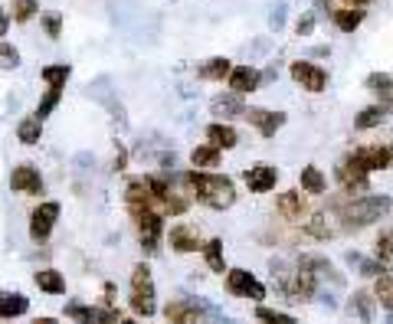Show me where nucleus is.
I'll list each match as a JSON object with an SVG mask.
<instances>
[{
	"label": "nucleus",
	"instance_id": "nucleus-43",
	"mask_svg": "<svg viewBox=\"0 0 393 324\" xmlns=\"http://www.w3.org/2000/svg\"><path fill=\"white\" fill-rule=\"evenodd\" d=\"M282 20H285V7H278L276 13H272V20H269V23H272V27L278 30V27H282Z\"/></svg>",
	"mask_w": 393,
	"mask_h": 324
},
{
	"label": "nucleus",
	"instance_id": "nucleus-41",
	"mask_svg": "<svg viewBox=\"0 0 393 324\" xmlns=\"http://www.w3.org/2000/svg\"><path fill=\"white\" fill-rule=\"evenodd\" d=\"M311 30H315V17L305 13V17L298 20V37H305V33H311Z\"/></svg>",
	"mask_w": 393,
	"mask_h": 324
},
{
	"label": "nucleus",
	"instance_id": "nucleus-30",
	"mask_svg": "<svg viewBox=\"0 0 393 324\" xmlns=\"http://www.w3.org/2000/svg\"><path fill=\"white\" fill-rule=\"evenodd\" d=\"M203 259H207V268L210 272H226V262H223V239H210V242H203Z\"/></svg>",
	"mask_w": 393,
	"mask_h": 324
},
{
	"label": "nucleus",
	"instance_id": "nucleus-1",
	"mask_svg": "<svg viewBox=\"0 0 393 324\" xmlns=\"http://www.w3.org/2000/svg\"><path fill=\"white\" fill-rule=\"evenodd\" d=\"M183 183L193 190V197L210 207V210H226L236 203V187H233L230 177L223 174H210V171H187L183 174Z\"/></svg>",
	"mask_w": 393,
	"mask_h": 324
},
{
	"label": "nucleus",
	"instance_id": "nucleus-19",
	"mask_svg": "<svg viewBox=\"0 0 393 324\" xmlns=\"http://www.w3.org/2000/svg\"><path fill=\"white\" fill-rule=\"evenodd\" d=\"M210 112L217 118H246V105H243L240 92H230V96H217L210 102Z\"/></svg>",
	"mask_w": 393,
	"mask_h": 324
},
{
	"label": "nucleus",
	"instance_id": "nucleus-42",
	"mask_svg": "<svg viewBox=\"0 0 393 324\" xmlns=\"http://www.w3.org/2000/svg\"><path fill=\"white\" fill-rule=\"evenodd\" d=\"M125 161H128L125 148H118V151H115V161H112V171H125Z\"/></svg>",
	"mask_w": 393,
	"mask_h": 324
},
{
	"label": "nucleus",
	"instance_id": "nucleus-3",
	"mask_svg": "<svg viewBox=\"0 0 393 324\" xmlns=\"http://www.w3.org/2000/svg\"><path fill=\"white\" fill-rule=\"evenodd\" d=\"M131 311L138 318H151L157 311V305H154V278L148 262H138L131 268Z\"/></svg>",
	"mask_w": 393,
	"mask_h": 324
},
{
	"label": "nucleus",
	"instance_id": "nucleus-28",
	"mask_svg": "<svg viewBox=\"0 0 393 324\" xmlns=\"http://www.w3.org/2000/svg\"><path fill=\"white\" fill-rule=\"evenodd\" d=\"M367 89L374 92L384 105H393V76H387V72H380V76H367Z\"/></svg>",
	"mask_w": 393,
	"mask_h": 324
},
{
	"label": "nucleus",
	"instance_id": "nucleus-45",
	"mask_svg": "<svg viewBox=\"0 0 393 324\" xmlns=\"http://www.w3.org/2000/svg\"><path fill=\"white\" fill-rule=\"evenodd\" d=\"M344 4H351V7H367L371 0H344Z\"/></svg>",
	"mask_w": 393,
	"mask_h": 324
},
{
	"label": "nucleus",
	"instance_id": "nucleus-14",
	"mask_svg": "<svg viewBox=\"0 0 393 324\" xmlns=\"http://www.w3.org/2000/svg\"><path fill=\"white\" fill-rule=\"evenodd\" d=\"M262 82L259 69L256 66H233V72L226 76V86L233 89V92H240V96H250V92H256Z\"/></svg>",
	"mask_w": 393,
	"mask_h": 324
},
{
	"label": "nucleus",
	"instance_id": "nucleus-37",
	"mask_svg": "<svg viewBox=\"0 0 393 324\" xmlns=\"http://www.w3.org/2000/svg\"><path fill=\"white\" fill-rule=\"evenodd\" d=\"M0 66L4 69H17L20 66V53L13 43H0Z\"/></svg>",
	"mask_w": 393,
	"mask_h": 324
},
{
	"label": "nucleus",
	"instance_id": "nucleus-10",
	"mask_svg": "<svg viewBox=\"0 0 393 324\" xmlns=\"http://www.w3.org/2000/svg\"><path fill=\"white\" fill-rule=\"evenodd\" d=\"M10 187L17 193H27V197H39L43 193V177H39V171L33 164H20L10 174Z\"/></svg>",
	"mask_w": 393,
	"mask_h": 324
},
{
	"label": "nucleus",
	"instance_id": "nucleus-32",
	"mask_svg": "<svg viewBox=\"0 0 393 324\" xmlns=\"http://www.w3.org/2000/svg\"><path fill=\"white\" fill-rule=\"evenodd\" d=\"M69 72H72V69H69L66 63H56V66H46V69H43V72H39V76H43V82H46V86L66 89V79H69Z\"/></svg>",
	"mask_w": 393,
	"mask_h": 324
},
{
	"label": "nucleus",
	"instance_id": "nucleus-29",
	"mask_svg": "<svg viewBox=\"0 0 393 324\" xmlns=\"http://www.w3.org/2000/svg\"><path fill=\"white\" fill-rule=\"evenodd\" d=\"M37 285L43 288V292H49V295H63V292H66V278L59 276L56 268H39Z\"/></svg>",
	"mask_w": 393,
	"mask_h": 324
},
{
	"label": "nucleus",
	"instance_id": "nucleus-12",
	"mask_svg": "<svg viewBox=\"0 0 393 324\" xmlns=\"http://www.w3.org/2000/svg\"><path fill=\"white\" fill-rule=\"evenodd\" d=\"M305 190H285V193H278V200H276V210L282 219H288V223H298V219L308 213V203L305 197H302Z\"/></svg>",
	"mask_w": 393,
	"mask_h": 324
},
{
	"label": "nucleus",
	"instance_id": "nucleus-9",
	"mask_svg": "<svg viewBox=\"0 0 393 324\" xmlns=\"http://www.w3.org/2000/svg\"><path fill=\"white\" fill-rule=\"evenodd\" d=\"M56 219H59V203H53V200L39 203L37 210L30 213V236L37 239V242H43V239L53 233Z\"/></svg>",
	"mask_w": 393,
	"mask_h": 324
},
{
	"label": "nucleus",
	"instance_id": "nucleus-27",
	"mask_svg": "<svg viewBox=\"0 0 393 324\" xmlns=\"http://www.w3.org/2000/svg\"><path fill=\"white\" fill-rule=\"evenodd\" d=\"M39 138H43V118H39V115H30V118H23V122L17 124V141L37 144Z\"/></svg>",
	"mask_w": 393,
	"mask_h": 324
},
{
	"label": "nucleus",
	"instance_id": "nucleus-2",
	"mask_svg": "<svg viewBox=\"0 0 393 324\" xmlns=\"http://www.w3.org/2000/svg\"><path fill=\"white\" fill-rule=\"evenodd\" d=\"M390 207H393L390 197H354V193H347V200H335V210L344 219V229L371 226L380 216H387Z\"/></svg>",
	"mask_w": 393,
	"mask_h": 324
},
{
	"label": "nucleus",
	"instance_id": "nucleus-40",
	"mask_svg": "<svg viewBox=\"0 0 393 324\" xmlns=\"http://www.w3.org/2000/svg\"><path fill=\"white\" fill-rule=\"evenodd\" d=\"M59 23H63V17H59V13H46V17H43V27H46L49 39H59Z\"/></svg>",
	"mask_w": 393,
	"mask_h": 324
},
{
	"label": "nucleus",
	"instance_id": "nucleus-20",
	"mask_svg": "<svg viewBox=\"0 0 393 324\" xmlns=\"http://www.w3.org/2000/svg\"><path fill=\"white\" fill-rule=\"evenodd\" d=\"M30 311V298L23 292H0V318H23Z\"/></svg>",
	"mask_w": 393,
	"mask_h": 324
},
{
	"label": "nucleus",
	"instance_id": "nucleus-5",
	"mask_svg": "<svg viewBox=\"0 0 393 324\" xmlns=\"http://www.w3.org/2000/svg\"><path fill=\"white\" fill-rule=\"evenodd\" d=\"M226 288H230V295H243V298H252V302H262L266 298L262 282H256V276L246 272V268H230L226 272Z\"/></svg>",
	"mask_w": 393,
	"mask_h": 324
},
{
	"label": "nucleus",
	"instance_id": "nucleus-35",
	"mask_svg": "<svg viewBox=\"0 0 393 324\" xmlns=\"http://www.w3.org/2000/svg\"><path fill=\"white\" fill-rule=\"evenodd\" d=\"M59 98H63V89H56V86H46V96H43V102L37 105V115L39 118H46L53 108L59 105Z\"/></svg>",
	"mask_w": 393,
	"mask_h": 324
},
{
	"label": "nucleus",
	"instance_id": "nucleus-22",
	"mask_svg": "<svg viewBox=\"0 0 393 324\" xmlns=\"http://www.w3.org/2000/svg\"><path fill=\"white\" fill-rule=\"evenodd\" d=\"M298 183H302V190H305V193H311V197H321V193L328 190L325 174L318 171L315 164H308V167H302V174H298Z\"/></svg>",
	"mask_w": 393,
	"mask_h": 324
},
{
	"label": "nucleus",
	"instance_id": "nucleus-25",
	"mask_svg": "<svg viewBox=\"0 0 393 324\" xmlns=\"http://www.w3.org/2000/svg\"><path fill=\"white\" fill-rule=\"evenodd\" d=\"M351 311H354L361 321H374L377 295H371V292H354V295H351Z\"/></svg>",
	"mask_w": 393,
	"mask_h": 324
},
{
	"label": "nucleus",
	"instance_id": "nucleus-17",
	"mask_svg": "<svg viewBox=\"0 0 393 324\" xmlns=\"http://www.w3.org/2000/svg\"><path fill=\"white\" fill-rule=\"evenodd\" d=\"M63 318H72V321H122V311L118 308H108V311H102V308H86V305H66V311H63Z\"/></svg>",
	"mask_w": 393,
	"mask_h": 324
},
{
	"label": "nucleus",
	"instance_id": "nucleus-33",
	"mask_svg": "<svg viewBox=\"0 0 393 324\" xmlns=\"http://www.w3.org/2000/svg\"><path fill=\"white\" fill-rule=\"evenodd\" d=\"M13 13H10V17L17 20V23H27V20H33L37 17V10H39V4L37 0H13Z\"/></svg>",
	"mask_w": 393,
	"mask_h": 324
},
{
	"label": "nucleus",
	"instance_id": "nucleus-11",
	"mask_svg": "<svg viewBox=\"0 0 393 324\" xmlns=\"http://www.w3.org/2000/svg\"><path fill=\"white\" fill-rule=\"evenodd\" d=\"M246 122L262 134V138H272V134L285 124V115L282 112H269V108H246Z\"/></svg>",
	"mask_w": 393,
	"mask_h": 324
},
{
	"label": "nucleus",
	"instance_id": "nucleus-16",
	"mask_svg": "<svg viewBox=\"0 0 393 324\" xmlns=\"http://www.w3.org/2000/svg\"><path fill=\"white\" fill-rule=\"evenodd\" d=\"M164 318L171 324H193L200 321L203 311L197 302H187V298H177V302H171V305H164Z\"/></svg>",
	"mask_w": 393,
	"mask_h": 324
},
{
	"label": "nucleus",
	"instance_id": "nucleus-39",
	"mask_svg": "<svg viewBox=\"0 0 393 324\" xmlns=\"http://www.w3.org/2000/svg\"><path fill=\"white\" fill-rule=\"evenodd\" d=\"M357 266H361V276H367V278H377L380 272H387V266L380 259H361Z\"/></svg>",
	"mask_w": 393,
	"mask_h": 324
},
{
	"label": "nucleus",
	"instance_id": "nucleus-13",
	"mask_svg": "<svg viewBox=\"0 0 393 324\" xmlns=\"http://www.w3.org/2000/svg\"><path fill=\"white\" fill-rule=\"evenodd\" d=\"M243 181H246V187H250L252 193H266V190L276 187L278 171L272 167V164H252L250 171L243 174Z\"/></svg>",
	"mask_w": 393,
	"mask_h": 324
},
{
	"label": "nucleus",
	"instance_id": "nucleus-36",
	"mask_svg": "<svg viewBox=\"0 0 393 324\" xmlns=\"http://www.w3.org/2000/svg\"><path fill=\"white\" fill-rule=\"evenodd\" d=\"M305 233H308V236H315V239H328V236H331L328 216H311V219L305 223Z\"/></svg>",
	"mask_w": 393,
	"mask_h": 324
},
{
	"label": "nucleus",
	"instance_id": "nucleus-7",
	"mask_svg": "<svg viewBox=\"0 0 393 324\" xmlns=\"http://www.w3.org/2000/svg\"><path fill=\"white\" fill-rule=\"evenodd\" d=\"M288 72H292V79H295L305 92H325V86H328V72H325V69L315 66V63H305V59L292 63V66H288Z\"/></svg>",
	"mask_w": 393,
	"mask_h": 324
},
{
	"label": "nucleus",
	"instance_id": "nucleus-18",
	"mask_svg": "<svg viewBox=\"0 0 393 324\" xmlns=\"http://www.w3.org/2000/svg\"><path fill=\"white\" fill-rule=\"evenodd\" d=\"M207 141L217 144L220 151H233V148L240 144V131H236L230 122H213L210 128H207Z\"/></svg>",
	"mask_w": 393,
	"mask_h": 324
},
{
	"label": "nucleus",
	"instance_id": "nucleus-4",
	"mask_svg": "<svg viewBox=\"0 0 393 324\" xmlns=\"http://www.w3.org/2000/svg\"><path fill=\"white\" fill-rule=\"evenodd\" d=\"M128 210H131L138 236H141V249L144 252H157V239L164 233L161 210H154V207H128Z\"/></svg>",
	"mask_w": 393,
	"mask_h": 324
},
{
	"label": "nucleus",
	"instance_id": "nucleus-26",
	"mask_svg": "<svg viewBox=\"0 0 393 324\" xmlns=\"http://www.w3.org/2000/svg\"><path fill=\"white\" fill-rule=\"evenodd\" d=\"M387 112H390V105H384V102H377V105H367L364 112L354 118V128L357 131H367V128H377V124L387 118Z\"/></svg>",
	"mask_w": 393,
	"mask_h": 324
},
{
	"label": "nucleus",
	"instance_id": "nucleus-24",
	"mask_svg": "<svg viewBox=\"0 0 393 324\" xmlns=\"http://www.w3.org/2000/svg\"><path fill=\"white\" fill-rule=\"evenodd\" d=\"M191 164L193 167H200V171H210V167H220V148L217 144H200V148H193L191 151Z\"/></svg>",
	"mask_w": 393,
	"mask_h": 324
},
{
	"label": "nucleus",
	"instance_id": "nucleus-44",
	"mask_svg": "<svg viewBox=\"0 0 393 324\" xmlns=\"http://www.w3.org/2000/svg\"><path fill=\"white\" fill-rule=\"evenodd\" d=\"M10 13H4V10H0V37H7V27H10Z\"/></svg>",
	"mask_w": 393,
	"mask_h": 324
},
{
	"label": "nucleus",
	"instance_id": "nucleus-21",
	"mask_svg": "<svg viewBox=\"0 0 393 324\" xmlns=\"http://www.w3.org/2000/svg\"><path fill=\"white\" fill-rule=\"evenodd\" d=\"M230 72H233V63L226 56H213V59H207V63H200V66H197V76L210 79V82H223Z\"/></svg>",
	"mask_w": 393,
	"mask_h": 324
},
{
	"label": "nucleus",
	"instance_id": "nucleus-38",
	"mask_svg": "<svg viewBox=\"0 0 393 324\" xmlns=\"http://www.w3.org/2000/svg\"><path fill=\"white\" fill-rule=\"evenodd\" d=\"M256 318H259V321H282V324H292L295 321V318L292 315H285V311H276V308H256Z\"/></svg>",
	"mask_w": 393,
	"mask_h": 324
},
{
	"label": "nucleus",
	"instance_id": "nucleus-6",
	"mask_svg": "<svg viewBox=\"0 0 393 324\" xmlns=\"http://www.w3.org/2000/svg\"><path fill=\"white\" fill-rule=\"evenodd\" d=\"M337 181H341L344 193H367V187H371V174L347 154L344 161L337 164Z\"/></svg>",
	"mask_w": 393,
	"mask_h": 324
},
{
	"label": "nucleus",
	"instance_id": "nucleus-8",
	"mask_svg": "<svg viewBox=\"0 0 393 324\" xmlns=\"http://www.w3.org/2000/svg\"><path fill=\"white\" fill-rule=\"evenodd\" d=\"M351 157H354L367 174L387 171V167L393 164V148H387V144H367V148H357Z\"/></svg>",
	"mask_w": 393,
	"mask_h": 324
},
{
	"label": "nucleus",
	"instance_id": "nucleus-34",
	"mask_svg": "<svg viewBox=\"0 0 393 324\" xmlns=\"http://www.w3.org/2000/svg\"><path fill=\"white\" fill-rule=\"evenodd\" d=\"M374 256L384 262V266H393V233H380L377 236V249H374Z\"/></svg>",
	"mask_w": 393,
	"mask_h": 324
},
{
	"label": "nucleus",
	"instance_id": "nucleus-31",
	"mask_svg": "<svg viewBox=\"0 0 393 324\" xmlns=\"http://www.w3.org/2000/svg\"><path fill=\"white\" fill-rule=\"evenodd\" d=\"M374 295H377V305L393 311V276L390 272H380L374 282Z\"/></svg>",
	"mask_w": 393,
	"mask_h": 324
},
{
	"label": "nucleus",
	"instance_id": "nucleus-15",
	"mask_svg": "<svg viewBox=\"0 0 393 324\" xmlns=\"http://www.w3.org/2000/svg\"><path fill=\"white\" fill-rule=\"evenodd\" d=\"M167 242H171L174 252H197V249H203L200 233H197L193 226H187V223H177V226H171V233H167Z\"/></svg>",
	"mask_w": 393,
	"mask_h": 324
},
{
	"label": "nucleus",
	"instance_id": "nucleus-23",
	"mask_svg": "<svg viewBox=\"0 0 393 324\" xmlns=\"http://www.w3.org/2000/svg\"><path fill=\"white\" fill-rule=\"evenodd\" d=\"M331 20H335V27L341 30V33H354V30L364 23V7H351V4H347L344 10H335Z\"/></svg>",
	"mask_w": 393,
	"mask_h": 324
}]
</instances>
